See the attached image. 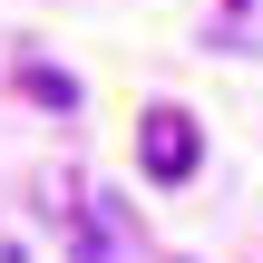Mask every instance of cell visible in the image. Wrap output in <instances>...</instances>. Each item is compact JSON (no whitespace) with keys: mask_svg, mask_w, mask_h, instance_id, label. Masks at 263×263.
Wrapping results in <instances>:
<instances>
[{"mask_svg":"<svg viewBox=\"0 0 263 263\" xmlns=\"http://www.w3.org/2000/svg\"><path fill=\"white\" fill-rule=\"evenodd\" d=\"M195 156H205L195 117H185V107H146V127H137V166H146L156 185H185V176H195Z\"/></svg>","mask_w":263,"mask_h":263,"instance_id":"cell-1","label":"cell"},{"mask_svg":"<svg viewBox=\"0 0 263 263\" xmlns=\"http://www.w3.org/2000/svg\"><path fill=\"white\" fill-rule=\"evenodd\" d=\"M20 88L49 98V107H78V78H59V68H20Z\"/></svg>","mask_w":263,"mask_h":263,"instance_id":"cell-2","label":"cell"}]
</instances>
